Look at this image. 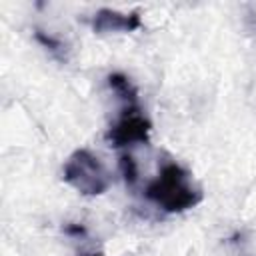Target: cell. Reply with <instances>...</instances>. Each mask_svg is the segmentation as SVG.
Listing matches in <instances>:
<instances>
[{
	"instance_id": "cell-1",
	"label": "cell",
	"mask_w": 256,
	"mask_h": 256,
	"mask_svg": "<svg viewBox=\"0 0 256 256\" xmlns=\"http://www.w3.org/2000/svg\"><path fill=\"white\" fill-rule=\"evenodd\" d=\"M106 80H108L110 90L122 100V108H120L118 118L106 130L108 144L114 148L146 144L150 140L152 122L148 120V116L144 114V110L138 102V92H136L134 84L122 72H112Z\"/></svg>"
},
{
	"instance_id": "cell-5",
	"label": "cell",
	"mask_w": 256,
	"mask_h": 256,
	"mask_svg": "<svg viewBox=\"0 0 256 256\" xmlns=\"http://www.w3.org/2000/svg\"><path fill=\"white\" fill-rule=\"evenodd\" d=\"M120 170H122L126 186H134L136 180H138V166H136V160L132 158V154H122L120 156Z\"/></svg>"
},
{
	"instance_id": "cell-3",
	"label": "cell",
	"mask_w": 256,
	"mask_h": 256,
	"mask_svg": "<svg viewBox=\"0 0 256 256\" xmlns=\"http://www.w3.org/2000/svg\"><path fill=\"white\" fill-rule=\"evenodd\" d=\"M62 180L84 196H100L110 186V174L102 160L86 148H78L64 164Z\"/></svg>"
},
{
	"instance_id": "cell-2",
	"label": "cell",
	"mask_w": 256,
	"mask_h": 256,
	"mask_svg": "<svg viewBox=\"0 0 256 256\" xmlns=\"http://www.w3.org/2000/svg\"><path fill=\"white\" fill-rule=\"evenodd\" d=\"M146 200L168 214H178L202 202V190L192 182V176L174 160L162 162L154 180L144 188Z\"/></svg>"
},
{
	"instance_id": "cell-6",
	"label": "cell",
	"mask_w": 256,
	"mask_h": 256,
	"mask_svg": "<svg viewBox=\"0 0 256 256\" xmlns=\"http://www.w3.org/2000/svg\"><path fill=\"white\" fill-rule=\"evenodd\" d=\"M34 36H36V40H38V42H40L44 48H48L52 54H56V56H60V58H62L64 46H62V42H60V40L52 38L50 34H44L42 30H36V32H34Z\"/></svg>"
},
{
	"instance_id": "cell-4",
	"label": "cell",
	"mask_w": 256,
	"mask_h": 256,
	"mask_svg": "<svg viewBox=\"0 0 256 256\" xmlns=\"http://www.w3.org/2000/svg\"><path fill=\"white\" fill-rule=\"evenodd\" d=\"M90 24H92V30L98 34H102V32H132V30L142 28V18H140L138 10L118 12L112 8H100L92 16Z\"/></svg>"
},
{
	"instance_id": "cell-7",
	"label": "cell",
	"mask_w": 256,
	"mask_h": 256,
	"mask_svg": "<svg viewBox=\"0 0 256 256\" xmlns=\"http://www.w3.org/2000/svg\"><path fill=\"white\" fill-rule=\"evenodd\" d=\"M66 232H68V234H84V228H82V226H72V224H70V226H66Z\"/></svg>"
},
{
	"instance_id": "cell-8",
	"label": "cell",
	"mask_w": 256,
	"mask_h": 256,
	"mask_svg": "<svg viewBox=\"0 0 256 256\" xmlns=\"http://www.w3.org/2000/svg\"><path fill=\"white\" fill-rule=\"evenodd\" d=\"M78 256H104L102 252H80Z\"/></svg>"
}]
</instances>
